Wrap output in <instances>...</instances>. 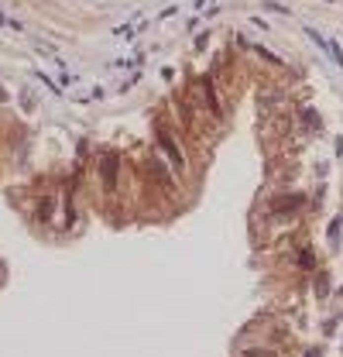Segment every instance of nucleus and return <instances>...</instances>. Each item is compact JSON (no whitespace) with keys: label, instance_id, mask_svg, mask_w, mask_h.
<instances>
[{"label":"nucleus","instance_id":"obj_1","mask_svg":"<svg viewBox=\"0 0 343 357\" xmlns=\"http://www.w3.org/2000/svg\"><path fill=\"white\" fill-rule=\"evenodd\" d=\"M154 141H158V148L168 155V161H172V172L182 179V175H186V155H182V148L175 144V138L168 134V127H165L161 120L154 124Z\"/></svg>","mask_w":343,"mask_h":357},{"label":"nucleus","instance_id":"obj_6","mask_svg":"<svg viewBox=\"0 0 343 357\" xmlns=\"http://www.w3.org/2000/svg\"><path fill=\"white\" fill-rule=\"evenodd\" d=\"M261 7L271 10V14H288V7H281V3H274V0H261Z\"/></svg>","mask_w":343,"mask_h":357},{"label":"nucleus","instance_id":"obj_2","mask_svg":"<svg viewBox=\"0 0 343 357\" xmlns=\"http://www.w3.org/2000/svg\"><path fill=\"white\" fill-rule=\"evenodd\" d=\"M196 103H199L203 110H209V117H213V120H223V107H220V96H216V86H213V79H209V76L199 79Z\"/></svg>","mask_w":343,"mask_h":357},{"label":"nucleus","instance_id":"obj_5","mask_svg":"<svg viewBox=\"0 0 343 357\" xmlns=\"http://www.w3.org/2000/svg\"><path fill=\"white\" fill-rule=\"evenodd\" d=\"M240 357H278L274 351H268V347H244L240 351Z\"/></svg>","mask_w":343,"mask_h":357},{"label":"nucleus","instance_id":"obj_8","mask_svg":"<svg viewBox=\"0 0 343 357\" xmlns=\"http://www.w3.org/2000/svg\"><path fill=\"white\" fill-rule=\"evenodd\" d=\"M337 237H340V220H333V223H330V240L337 244Z\"/></svg>","mask_w":343,"mask_h":357},{"label":"nucleus","instance_id":"obj_7","mask_svg":"<svg viewBox=\"0 0 343 357\" xmlns=\"http://www.w3.org/2000/svg\"><path fill=\"white\" fill-rule=\"evenodd\" d=\"M254 52H258V55H261V59H268V62H271V66H281V59H278V55H271V52H268V48H261V45H258V48H254Z\"/></svg>","mask_w":343,"mask_h":357},{"label":"nucleus","instance_id":"obj_4","mask_svg":"<svg viewBox=\"0 0 343 357\" xmlns=\"http://www.w3.org/2000/svg\"><path fill=\"white\" fill-rule=\"evenodd\" d=\"M316 265H319L316 254H312L309 247H302V251H299V268H302V272H316Z\"/></svg>","mask_w":343,"mask_h":357},{"label":"nucleus","instance_id":"obj_3","mask_svg":"<svg viewBox=\"0 0 343 357\" xmlns=\"http://www.w3.org/2000/svg\"><path fill=\"white\" fill-rule=\"evenodd\" d=\"M100 172H103V189H107V193H117V186H120V155H117V151H107L103 161H100Z\"/></svg>","mask_w":343,"mask_h":357},{"label":"nucleus","instance_id":"obj_9","mask_svg":"<svg viewBox=\"0 0 343 357\" xmlns=\"http://www.w3.org/2000/svg\"><path fill=\"white\" fill-rule=\"evenodd\" d=\"M337 155H343V134L337 138Z\"/></svg>","mask_w":343,"mask_h":357}]
</instances>
